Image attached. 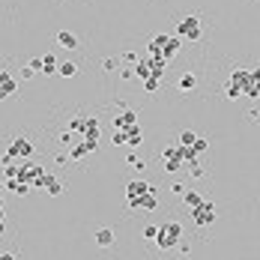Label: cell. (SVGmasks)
Wrapping results in <instances>:
<instances>
[{
	"label": "cell",
	"mask_w": 260,
	"mask_h": 260,
	"mask_svg": "<svg viewBox=\"0 0 260 260\" xmlns=\"http://www.w3.org/2000/svg\"><path fill=\"white\" fill-rule=\"evenodd\" d=\"M179 48H182V39L179 36H168V33H159V36H153V42H150V54H165L168 60L171 57H176L179 54Z\"/></svg>",
	"instance_id": "cell-1"
},
{
	"label": "cell",
	"mask_w": 260,
	"mask_h": 260,
	"mask_svg": "<svg viewBox=\"0 0 260 260\" xmlns=\"http://www.w3.org/2000/svg\"><path fill=\"white\" fill-rule=\"evenodd\" d=\"M45 176H48V173H45L39 165H36V162L24 159V162H21V168H18V176H15V179H24V182H30L33 189H45Z\"/></svg>",
	"instance_id": "cell-2"
},
{
	"label": "cell",
	"mask_w": 260,
	"mask_h": 260,
	"mask_svg": "<svg viewBox=\"0 0 260 260\" xmlns=\"http://www.w3.org/2000/svg\"><path fill=\"white\" fill-rule=\"evenodd\" d=\"M179 239H182V225L179 221H168V225L159 231V236H156V245L162 251H171V248H176Z\"/></svg>",
	"instance_id": "cell-3"
},
{
	"label": "cell",
	"mask_w": 260,
	"mask_h": 260,
	"mask_svg": "<svg viewBox=\"0 0 260 260\" xmlns=\"http://www.w3.org/2000/svg\"><path fill=\"white\" fill-rule=\"evenodd\" d=\"M248 81H251V69H233V72H231V81H228V99L245 96Z\"/></svg>",
	"instance_id": "cell-4"
},
{
	"label": "cell",
	"mask_w": 260,
	"mask_h": 260,
	"mask_svg": "<svg viewBox=\"0 0 260 260\" xmlns=\"http://www.w3.org/2000/svg\"><path fill=\"white\" fill-rule=\"evenodd\" d=\"M176 36L179 39H189V42H198L201 39V18L198 15H185L176 24Z\"/></svg>",
	"instance_id": "cell-5"
},
{
	"label": "cell",
	"mask_w": 260,
	"mask_h": 260,
	"mask_svg": "<svg viewBox=\"0 0 260 260\" xmlns=\"http://www.w3.org/2000/svg\"><path fill=\"white\" fill-rule=\"evenodd\" d=\"M192 212V221H195V225L198 228H209L212 225V221H215V206L209 203V201H201L195 209H189Z\"/></svg>",
	"instance_id": "cell-6"
},
{
	"label": "cell",
	"mask_w": 260,
	"mask_h": 260,
	"mask_svg": "<svg viewBox=\"0 0 260 260\" xmlns=\"http://www.w3.org/2000/svg\"><path fill=\"white\" fill-rule=\"evenodd\" d=\"M6 153H12V159L24 162V159H30V156H33V144H30L24 135H15V138L9 141V150H6Z\"/></svg>",
	"instance_id": "cell-7"
},
{
	"label": "cell",
	"mask_w": 260,
	"mask_h": 260,
	"mask_svg": "<svg viewBox=\"0 0 260 260\" xmlns=\"http://www.w3.org/2000/svg\"><path fill=\"white\" fill-rule=\"evenodd\" d=\"M156 189L153 192H146V195H141V198H129V206L132 209H141V212H153L156 209Z\"/></svg>",
	"instance_id": "cell-8"
},
{
	"label": "cell",
	"mask_w": 260,
	"mask_h": 260,
	"mask_svg": "<svg viewBox=\"0 0 260 260\" xmlns=\"http://www.w3.org/2000/svg\"><path fill=\"white\" fill-rule=\"evenodd\" d=\"M15 93H18V81L9 75L6 69H0V102L9 99V96H15Z\"/></svg>",
	"instance_id": "cell-9"
},
{
	"label": "cell",
	"mask_w": 260,
	"mask_h": 260,
	"mask_svg": "<svg viewBox=\"0 0 260 260\" xmlns=\"http://www.w3.org/2000/svg\"><path fill=\"white\" fill-rule=\"evenodd\" d=\"M99 132H102L99 120H96V117H90V114H84V123H81V138H87V141H99Z\"/></svg>",
	"instance_id": "cell-10"
},
{
	"label": "cell",
	"mask_w": 260,
	"mask_h": 260,
	"mask_svg": "<svg viewBox=\"0 0 260 260\" xmlns=\"http://www.w3.org/2000/svg\"><path fill=\"white\" fill-rule=\"evenodd\" d=\"M135 123H138V111H132V108L120 111V114L114 117V129H129V126H135Z\"/></svg>",
	"instance_id": "cell-11"
},
{
	"label": "cell",
	"mask_w": 260,
	"mask_h": 260,
	"mask_svg": "<svg viewBox=\"0 0 260 260\" xmlns=\"http://www.w3.org/2000/svg\"><path fill=\"white\" fill-rule=\"evenodd\" d=\"M146 192H153V185L144 182V179H132V182L126 185V198H141V195H146Z\"/></svg>",
	"instance_id": "cell-12"
},
{
	"label": "cell",
	"mask_w": 260,
	"mask_h": 260,
	"mask_svg": "<svg viewBox=\"0 0 260 260\" xmlns=\"http://www.w3.org/2000/svg\"><path fill=\"white\" fill-rule=\"evenodd\" d=\"M176 159L182 162V165H195L201 156L195 153V146H185V144H176Z\"/></svg>",
	"instance_id": "cell-13"
},
{
	"label": "cell",
	"mask_w": 260,
	"mask_h": 260,
	"mask_svg": "<svg viewBox=\"0 0 260 260\" xmlns=\"http://www.w3.org/2000/svg\"><path fill=\"white\" fill-rule=\"evenodd\" d=\"M93 239H96L99 248H111V245H114V231H111V228H99L93 233Z\"/></svg>",
	"instance_id": "cell-14"
},
{
	"label": "cell",
	"mask_w": 260,
	"mask_h": 260,
	"mask_svg": "<svg viewBox=\"0 0 260 260\" xmlns=\"http://www.w3.org/2000/svg\"><path fill=\"white\" fill-rule=\"evenodd\" d=\"M135 78H141V84H144L146 78H153V66H150V57H144V60H138V63H135Z\"/></svg>",
	"instance_id": "cell-15"
},
{
	"label": "cell",
	"mask_w": 260,
	"mask_h": 260,
	"mask_svg": "<svg viewBox=\"0 0 260 260\" xmlns=\"http://www.w3.org/2000/svg\"><path fill=\"white\" fill-rule=\"evenodd\" d=\"M195 87H198V75H195V72H185V75L179 78V84H176L179 93H192Z\"/></svg>",
	"instance_id": "cell-16"
},
{
	"label": "cell",
	"mask_w": 260,
	"mask_h": 260,
	"mask_svg": "<svg viewBox=\"0 0 260 260\" xmlns=\"http://www.w3.org/2000/svg\"><path fill=\"white\" fill-rule=\"evenodd\" d=\"M57 42H60V48H69L72 51V48H78V36L69 33V30H60L57 33Z\"/></svg>",
	"instance_id": "cell-17"
},
{
	"label": "cell",
	"mask_w": 260,
	"mask_h": 260,
	"mask_svg": "<svg viewBox=\"0 0 260 260\" xmlns=\"http://www.w3.org/2000/svg\"><path fill=\"white\" fill-rule=\"evenodd\" d=\"M245 96H251V99L260 96V69H251V81L245 87Z\"/></svg>",
	"instance_id": "cell-18"
},
{
	"label": "cell",
	"mask_w": 260,
	"mask_h": 260,
	"mask_svg": "<svg viewBox=\"0 0 260 260\" xmlns=\"http://www.w3.org/2000/svg\"><path fill=\"white\" fill-rule=\"evenodd\" d=\"M45 192H48L51 198H57V195H63V182H60L57 176H51V173H48V176H45Z\"/></svg>",
	"instance_id": "cell-19"
},
{
	"label": "cell",
	"mask_w": 260,
	"mask_h": 260,
	"mask_svg": "<svg viewBox=\"0 0 260 260\" xmlns=\"http://www.w3.org/2000/svg\"><path fill=\"white\" fill-rule=\"evenodd\" d=\"M126 135H129V141H126L129 146H138V144L144 141V132H141V126H138V123H135V126H129V129H126Z\"/></svg>",
	"instance_id": "cell-20"
},
{
	"label": "cell",
	"mask_w": 260,
	"mask_h": 260,
	"mask_svg": "<svg viewBox=\"0 0 260 260\" xmlns=\"http://www.w3.org/2000/svg\"><path fill=\"white\" fill-rule=\"evenodd\" d=\"M75 72H78V63H72V60H66V63L57 66V75H63V78H72Z\"/></svg>",
	"instance_id": "cell-21"
},
{
	"label": "cell",
	"mask_w": 260,
	"mask_h": 260,
	"mask_svg": "<svg viewBox=\"0 0 260 260\" xmlns=\"http://www.w3.org/2000/svg\"><path fill=\"white\" fill-rule=\"evenodd\" d=\"M57 66H60V63H57V57H54V54H45V57H42V72H45V75H54Z\"/></svg>",
	"instance_id": "cell-22"
},
{
	"label": "cell",
	"mask_w": 260,
	"mask_h": 260,
	"mask_svg": "<svg viewBox=\"0 0 260 260\" xmlns=\"http://www.w3.org/2000/svg\"><path fill=\"white\" fill-rule=\"evenodd\" d=\"M162 165H165V171H168V173H176V171L182 168V162H179L176 156H171V159H162Z\"/></svg>",
	"instance_id": "cell-23"
},
{
	"label": "cell",
	"mask_w": 260,
	"mask_h": 260,
	"mask_svg": "<svg viewBox=\"0 0 260 260\" xmlns=\"http://www.w3.org/2000/svg\"><path fill=\"white\" fill-rule=\"evenodd\" d=\"M159 84H162V75H153V78H146L141 87H144L146 93H156V90H159Z\"/></svg>",
	"instance_id": "cell-24"
},
{
	"label": "cell",
	"mask_w": 260,
	"mask_h": 260,
	"mask_svg": "<svg viewBox=\"0 0 260 260\" xmlns=\"http://www.w3.org/2000/svg\"><path fill=\"white\" fill-rule=\"evenodd\" d=\"M192 146H195V153H198V156H203V153H206V150H209V141H206V138H203V135H198V138H195V144H192Z\"/></svg>",
	"instance_id": "cell-25"
},
{
	"label": "cell",
	"mask_w": 260,
	"mask_h": 260,
	"mask_svg": "<svg viewBox=\"0 0 260 260\" xmlns=\"http://www.w3.org/2000/svg\"><path fill=\"white\" fill-rule=\"evenodd\" d=\"M182 201H185V206H189V209H195V206H198L203 198H201L198 192H185V195H182Z\"/></svg>",
	"instance_id": "cell-26"
},
{
	"label": "cell",
	"mask_w": 260,
	"mask_h": 260,
	"mask_svg": "<svg viewBox=\"0 0 260 260\" xmlns=\"http://www.w3.org/2000/svg\"><path fill=\"white\" fill-rule=\"evenodd\" d=\"M18 168H21L18 162H9V165H3V176H6V179H15V176H18Z\"/></svg>",
	"instance_id": "cell-27"
},
{
	"label": "cell",
	"mask_w": 260,
	"mask_h": 260,
	"mask_svg": "<svg viewBox=\"0 0 260 260\" xmlns=\"http://www.w3.org/2000/svg\"><path fill=\"white\" fill-rule=\"evenodd\" d=\"M102 69H105V72L120 69V57H105V60H102Z\"/></svg>",
	"instance_id": "cell-28"
},
{
	"label": "cell",
	"mask_w": 260,
	"mask_h": 260,
	"mask_svg": "<svg viewBox=\"0 0 260 260\" xmlns=\"http://www.w3.org/2000/svg\"><path fill=\"white\" fill-rule=\"evenodd\" d=\"M159 231H162L159 225H146V228H144L141 233H144V239H153V242H156V236H159Z\"/></svg>",
	"instance_id": "cell-29"
},
{
	"label": "cell",
	"mask_w": 260,
	"mask_h": 260,
	"mask_svg": "<svg viewBox=\"0 0 260 260\" xmlns=\"http://www.w3.org/2000/svg\"><path fill=\"white\" fill-rule=\"evenodd\" d=\"M195 138H198V132H189V129H185V132L179 135V144H185V146H192V144H195Z\"/></svg>",
	"instance_id": "cell-30"
},
{
	"label": "cell",
	"mask_w": 260,
	"mask_h": 260,
	"mask_svg": "<svg viewBox=\"0 0 260 260\" xmlns=\"http://www.w3.org/2000/svg\"><path fill=\"white\" fill-rule=\"evenodd\" d=\"M126 141H129L126 129H114V146H120V144H126Z\"/></svg>",
	"instance_id": "cell-31"
},
{
	"label": "cell",
	"mask_w": 260,
	"mask_h": 260,
	"mask_svg": "<svg viewBox=\"0 0 260 260\" xmlns=\"http://www.w3.org/2000/svg\"><path fill=\"white\" fill-rule=\"evenodd\" d=\"M120 60H123V63H138L141 57H138L135 51H126V54H120Z\"/></svg>",
	"instance_id": "cell-32"
},
{
	"label": "cell",
	"mask_w": 260,
	"mask_h": 260,
	"mask_svg": "<svg viewBox=\"0 0 260 260\" xmlns=\"http://www.w3.org/2000/svg\"><path fill=\"white\" fill-rule=\"evenodd\" d=\"M189 171H192V176H195V179H198V176H203V168H201V162L189 165Z\"/></svg>",
	"instance_id": "cell-33"
},
{
	"label": "cell",
	"mask_w": 260,
	"mask_h": 260,
	"mask_svg": "<svg viewBox=\"0 0 260 260\" xmlns=\"http://www.w3.org/2000/svg\"><path fill=\"white\" fill-rule=\"evenodd\" d=\"M129 165H132V168H144V159H141V156H135V153H132V156H129Z\"/></svg>",
	"instance_id": "cell-34"
},
{
	"label": "cell",
	"mask_w": 260,
	"mask_h": 260,
	"mask_svg": "<svg viewBox=\"0 0 260 260\" xmlns=\"http://www.w3.org/2000/svg\"><path fill=\"white\" fill-rule=\"evenodd\" d=\"M171 192H173V195H185V185H182V182H171Z\"/></svg>",
	"instance_id": "cell-35"
},
{
	"label": "cell",
	"mask_w": 260,
	"mask_h": 260,
	"mask_svg": "<svg viewBox=\"0 0 260 260\" xmlns=\"http://www.w3.org/2000/svg\"><path fill=\"white\" fill-rule=\"evenodd\" d=\"M176 248H179L182 254H192V245H189V242H185V239H179V242H176Z\"/></svg>",
	"instance_id": "cell-36"
},
{
	"label": "cell",
	"mask_w": 260,
	"mask_h": 260,
	"mask_svg": "<svg viewBox=\"0 0 260 260\" xmlns=\"http://www.w3.org/2000/svg\"><path fill=\"white\" fill-rule=\"evenodd\" d=\"M27 66H33V69H36V72H42V57H33V60H30V63H27Z\"/></svg>",
	"instance_id": "cell-37"
},
{
	"label": "cell",
	"mask_w": 260,
	"mask_h": 260,
	"mask_svg": "<svg viewBox=\"0 0 260 260\" xmlns=\"http://www.w3.org/2000/svg\"><path fill=\"white\" fill-rule=\"evenodd\" d=\"M33 75H36L33 66H24V69H21V78H33Z\"/></svg>",
	"instance_id": "cell-38"
},
{
	"label": "cell",
	"mask_w": 260,
	"mask_h": 260,
	"mask_svg": "<svg viewBox=\"0 0 260 260\" xmlns=\"http://www.w3.org/2000/svg\"><path fill=\"white\" fill-rule=\"evenodd\" d=\"M132 75H135V66H132V69H120V78H123V81H129Z\"/></svg>",
	"instance_id": "cell-39"
},
{
	"label": "cell",
	"mask_w": 260,
	"mask_h": 260,
	"mask_svg": "<svg viewBox=\"0 0 260 260\" xmlns=\"http://www.w3.org/2000/svg\"><path fill=\"white\" fill-rule=\"evenodd\" d=\"M6 233V225H3V218H0V236H3Z\"/></svg>",
	"instance_id": "cell-40"
},
{
	"label": "cell",
	"mask_w": 260,
	"mask_h": 260,
	"mask_svg": "<svg viewBox=\"0 0 260 260\" xmlns=\"http://www.w3.org/2000/svg\"><path fill=\"white\" fill-rule=\"evenodd\" d=\"M6 189V179H0V192H3Z\"/></svg>",
	"instance_id": "cell-41"
}]
</instances>
